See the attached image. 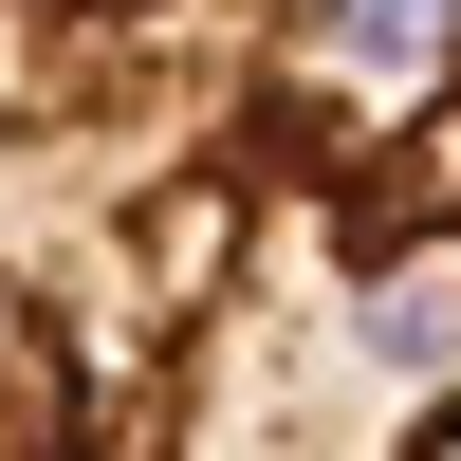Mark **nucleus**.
Wrapping results in <instances>:
<instances>
[{
	"label": "nucleus",
	"mask_w": 461,
	"mask_h": 461,
	"mask_svg": "<svg viewBox=\"0 0 461 461\" xmlns=\"http://www.w3.org/2000/svg\"><path fill=\"white\" fill-rule=\"evenodd\" d=\"M0 461H461V0H0Z\"/></svg>",
	"instance_id": "f257e3e1"
}]
</instances>
